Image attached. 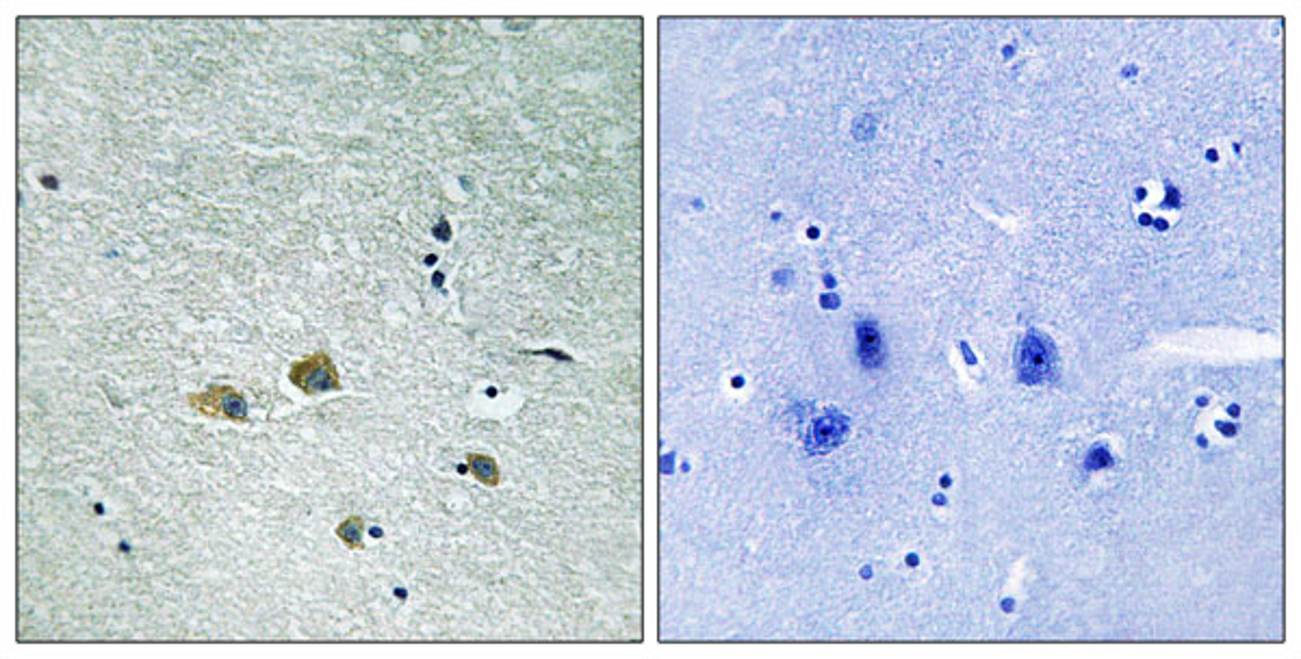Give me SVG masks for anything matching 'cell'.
Instances as JSON below:
<instances>
[{
  "label": "cell",
  "instance_id": "8992f818",
  "mask_svg": "<svg viewBox=\"0 0 1301 659\" xmlns=\"http://www.w3.org/2000/svg\"><path fill=\"white\" fill-rule=\"evenodd\" d=\"M469 464H471L473 475L478 477V480H480L482 484H486V486H497V482H499V471H497V464H495L493 458L480 456V454H473V456H469Z\"/></svg>",
  "mask_w": 1301,
  "mask_h": 659
},
{
  "label": "cell",
  "instance_id": "7a4b0ae2",
  "mask_svg": "<svg viewBox=\"0 0 1301 659\" xmlns=\"http://www.w3.org/2000/svg\"><path fill=\"white\" fill-rule=\"evenodd\" d=\"M1017 373L1026 384H1041L1052 378L1056 352L1052 341L1039 330H1030L1017 350Z\"/></svg>",
  "mask_w": 1301,
  "mask_h": 659
},
{
  "label": "cell",
  "instance_id": "6da1fadb",
  "mask_svg": "<svg viewBox=\"0 0 1301 659\" xmlns=\"http://www.w3.org/2000/svg\"><path fill=\"white\" fill-rule=\"evenodd\" d=\"M289 382L298 386L304 395L311 397L341 389L337 365L332 363V358L326 352H315L304 360L293 363L289 369Z\"/></svg>",
  "mask_w": 1301,
  "mask_h": 659
},
{
  "label": "cell",
  "instance_id": "5b68a950",
  "mask_svg": "<svg viewBox=\"0 0 1301 659\" xmlns=\"http://www.w3.org/2000/svg\"><path fill=\"white\" fill-rule=\"evenodd\" d=\"M363 529H365L363 519H360V516H350V519L343 521V523L337 527V536L343 540V545H345L347 549H352V551H363V549H365V542H363Z\"/></svg>",
  "mask_w": 1301,
  "mask_h": 659
},
{
  "label": "cell",
  "instance_id": "277c9868",
  "mask_svg": "<svg viewBox=\"0 0 1301 659\" xmlns=\"http://www.w3.org/2000/svg\"><path fill=\"white\" fill-rule=\"evenodd\" d=\"M857 339H859V358L866 363V367H879L883 360V343H881L877 323L872 321L859 323Z\"/></svg>",
  "mask_w": 1301,
  "mask_h": 659
},
{
  "label": "cell",
  "instance_id": "3957f363",
  "mask_svg": "<svg viewBox=\"0 0 1301 659\" xmlns=\"http://www.w3.org/2000/svg\"><path fill=\"white\" fill-rule=\"evenodd\" d=\"M189 404L193 410L209 419H228L237 423L248 421V402L233 386L213 384L204 393L189 395Z\"/></svg>",
  "mask_w": 1301,
  "mask_h": 659
}]
</instances>
